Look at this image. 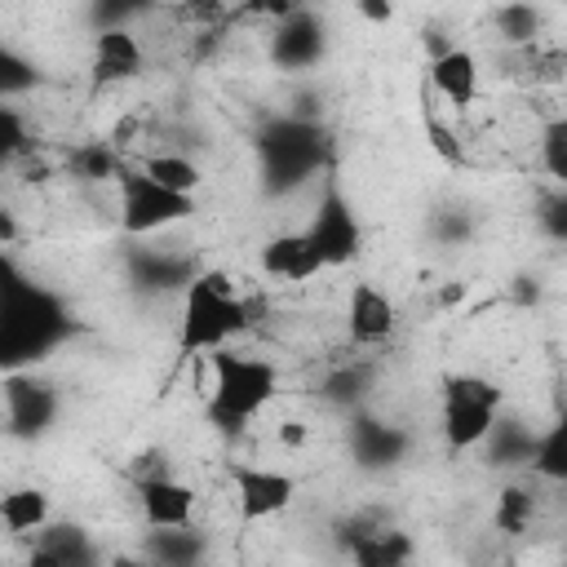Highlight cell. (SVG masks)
Wrapping results in <instances>:
<instances>
[{
	"label": "cell",
	"instance_id": "cell-2",
	"mask_svg": "<svg viewBox=\"0 0 567 567\" xmlns=\"http://www.w3.org/2000/svg\"><path fill=\"white\" fill-rule=\"evenodd\" d=\"M252 328L248 297L230 284L226 270H195L182 288V315H177V354L208 359L217 350H230L235 337Z\"/></svg>",
	"mask_w": 567,
	"mask_h": 567
},
{
	"label": "cell",
	"instance_id": "cell-22",
	"mask_svg": "<svg viewBox=\"0 0 567 567\" xmlns=\"http://www.w3.org/2000/svg\"><path fill=\"white\" fill-rule=\"evenodd\" d=\"M536 439H540V434L527 430L523 421H514V416H496V425H492V434L483 439V447H487V461H492V465H501V470H518V465L532 461Z\"/></svg>",
	"mask_w": 567,
	"mask_h": 567
},
{
	"label": "cell",
	"instance_id": "cell-10",
	"mask_svg": "<svg viewBox=\"0 0 567 567\" xmlns=\"http://www.w3.org/2000/svg\"><path fill=\"white\" fill-rule=\"evenodd\" d=\"M341 545L350 554V567H412V554H416V540L403 527L377 523L368 514L341 527Z\"/></svg>",
	"mask_w": 567,
	"mask_h": 567
},
{
	"label": "cell",
	"instance_id": "cell-34",
	"mask_svg": "<svg viewBox=\"0 0 567 567\" xmlns=\"http://www.w3.org/2000/svg\"><path fill=\"white\" fill-rule=\"evenodd\" d=\"M106 567H155V563L142 554H115V558H106Z\"/></svg>",
	"mask_w": 567,
	"mask_h": 567
},
{
	"label": "cell",
	"instance_id": "cell-33",
	"mask_svg": "<svg viewBox=\"0 0 567 567\" xmlns=\"http://www.w3.org/2000/svg\"><path fill=\"white\" fill-rule=\"evenodd\" d=\"M27 567H58V558H53L49 549H40V545H31V549H27Z\"/></svg>",
	"mask_w": 567,
	"mask_h": 567
},
{
	"label": "cell",
	"instance_id": "cell-16",
	"mask_svg": "<svg viewBox=\"0 0 567 567\" xmlns=\"http://www.w3.org/2000/svg\"><path fill=\"white\" fill-rule=\"evenodd\" d=\"M142 40L133 35V27H115V31H93V53H89V71L93 84H124L133 75H142Z\"/></svg>",
	"mask_w": 567,
	"mask_h": 567
},
{
	"label": "cell",
	"instance_id": "cell-29",
	"mask_svg": "<svg viewBox=\"0 0 567 567\" xmlns=\"http://www.w3.org/2000/svg\"><path fill=\"white\" fill-rule=\"evenodd\" d=\"M75 173L84 182H115L120 177V159H115V151L106 142H89V146L75 151Z\"/></svg>",
	"mask_w": 567,
	"mask_h": 567
},
{
	"label": "cell",
	"instance_id": "cell-31",
	"mask_svg": "<svg viewBox=\"0 0 567 567\" xmlns=\"http://www.w3.org/2000/svg\"><path fill=\"white\" fill-rule=\"evenodd\" d=\"M425 142H430L447 164H456V159H461V142H456V133H452L439 115H425Z\"/></svg>",
	"mask_w": 567,
	"mask_h": 567
},
{
	"label": "cell",
	"instance_id": "cell-32",
	"mask_svg": "<svg viewBox=\"0 0 567 567\" xmlns=\"http://www.w3.org/2000/svg\"><path fill=\"white\" fill-rule=\"evenodd\" d=\"M359 13L372 18V22H390L394 18V4H359Z\"/></svg>",
	"mask_w": 567,
	"mask_h": 567
},
{
	"label": "cell",
	"instance_id": "cell-24",
	"mask_svg": "<svg viewBox=\"0 0 567 567\" xmlns=\"http://www.w3.org/2000/svg\"><path fill=\"white\" fill-rule=\"evenodd\" d=\"M492 27H496V35L505 44L527 49L540 35V9H532V4H496L492 9Z\"/></svg>",
	"mask_w": 567,
	"mask_h": 567
},
{
	"label": "cell",
	"instance_id": "cell-14",
	"mask_svg": "<svg viewBox=\"0 0 567 567\" xmlns=\"http://www.w3.org/2000/svg\"><path fill=\"white\" fill-rule=\"evenodd\" d=\"M478 80H483L478 58H474L470 49H461V44H447V49H439V53L430 58V89H434L452 111H470V106L478 102Z\"/></svg>",
	"mask_w": 567,
	"mask_h": 567
},
{
	"label": "cell",
	"instance_id": "cell-18",
	"mask_svg": "<svg viewBox=\"0 0 567 567\" xmlns=\"http://www.w3.org/2000/svg\"><path fill=\"white\" fill-rule=\"evenodd\" d=\"M128 270H133V284H137L142 292H177V288H186L190 275H195L190 257H182V252H173V248H164V244H142V248L133 252Z\"/></svg>",
	"mask_w": 567,
	"mask_h": 567
},
{
	"label": "cell",
	"instance_id": "cell-35",
	"mask_svg": "<svg viewBox=\"0 0 567 567\" xmlns=\"http://www.w3.org/2000/svg\"><path fill=\"white\" fill-rule=\"evenodd\" d=\"M279 439H284V443H301V439H306V430H301L297 421H284V430H279Z\"/></svg>",
	"mask_w": 567,
	"mask_h": 567
},
{
	"label": "cell",
	"instance_id": "cell-19",
	"mask_svg": "<svg viewBox=\"0 0 567 567\" xmlns=\"http://www.w3.org/2000/svg\"><path fill=\"white\" fill-rule=\"evenodd\" d=\"M142 558H151L155 567H204L208 558V536L190 523V527H151L142 536Z\"/></svg>",
	"mask_w": 567,
	"mask_h": 567
},
{
	"label": "cell",
	"instance_id": "cell-12",
	"mask_svg": "<svg viewBox=\"0 0 567 567\" xmlns=\"http://www.w3.org/2000/svg\"><path fill=\"white\" fill-rule=\"evenodd\" d=\"M137 509L146 527H190L199 492L173 474H137Z\"/></svg>",
	"mask_w": 567,
	"mask_h": 567
},
{
	"label": "cell",
	"instance_id": "cell-17",
	"mask_svg": "<svg viewBox=\"0 0 567 567\" xmlns=\"http://www.w3.org/2000/svg\"><path fill=\"white\" fill-rule=\"evenodd\" d=\"M350 456L363 470H390L408 456V434L399 425H385L381 416L354 412L350 416Z\"/></svg>",
	"mask_w": 567,
	"mask_h": 567
},
{
	"label": "cell",
	"instance_id": "cell-30",
	"mask_svg": "<svg viewBox=\"0 0 567 567\" xmlns=\"http://www.w3.org/2000/svg\"><path fill=\"white\" fill-rule=\"evenodd\" d=\"M27 142H31V133H27L22 111L9 106V102H0V164H9L13 155H22Z\"/></svg>",
	"mask_w": 567,
	"mask_h": 567
},
{
	"label": "cell",
	"instance_id": "cell-36",
	"mask_svg": "<svg viewBox=\"0 0 567 567\" xmlns=\"http://www.w3.org/2000/svg\"><path fill=\"white\" fill-rule=\"evenodd\" d=\"M492 567H496V563H492Z\"/></svg>",
	"mask_w": 567,
	"mask_h": 567
},
{
	"label": "cell",
	"instance_id": "cell-8",
	"mask_svg": "<svg viewBox=\"0 0 567 567\" xmlns=\"http://www.w3.org/2000/svg\"><path fill=\"white\" fill-rule=\"evenodd\" d=\"M301 230H306V239L315 244L323 270L354 261L359 248H363V226H359L350 199L341 195V186H332V182L319 190V199H315V208H310V221H306Z\"/></svg>",
	"mask_w": 567,
	"mask_h": 567
},
{
	"label": "cell",
	"instance_id": "cell-7",
	"mask_svg": "<svg viewBox=\"0 0 567 567\" xmlns=\"http://www.w3.org/2000/svg\"><path fill=\"white\" fill-rule=\"evenodd\" d=\"M115 182H120V226H124V235H133V239L159 235L164 226L186 221V217L195 213V199L155 186V182L142 177L137 168H120Z\"/></svg>",
	"mask_w": 567,
	"mask_h": 567
},
{
	"label": "cell",
	"instance_id": "cell-13",
	"mask_svg": "<svg viewBox=\"0 0 567 567\" xmlns=\"http://www.w3.org/2000/svg\"><path fill=\"white\" fill-rule=\"evenodd\" d=\"M257 266L266 279L275 284H306L315 275H323V261L315 252V244L306 239V230H284V235H270L257 252Z\"/></svg>",
	"mask_w": 567,
	"mask_h": 567
},
{
	"label": "cell",
	"instance_id": "cell-20",
	"mask_svg": "<svg viewBox=\"0 0 567 567\" xmlns=\"http://www.w3.org/2000/svg\"><path fill=\"white\" fill-rule=\"evenodd\" d=\"M53 518V501L44 487H9L0 496V527L9 536H35Z\"/></svg>",
	"mask_w": 567,
	"mask_h": 567
},
{
	"label": "cell",
	"instance_id": "cell-3",
	"mask_svg": "<svg viewBox=\"0 0 567 567\" xmlns=\"http://www.w3.org/2000/svg\"><path fill=\"white\" fill-rule=\"evenodd\" d=\"M279 394V368L261 354L244 350H217L208 354V394H204V421L221 439H239Z\"/></svg>",
	"mask_w": 567,
	"mask_h": 567
},
{
	"label": "cell",
	"instance_id": "cell-26",
	"mask_svg": "<svg viewBox=\"0 0 567 567\" xmlns=\"http://www.w3.org/2000/svg\"><path fill=\"white\" fill-rule=\"evenodd\" d=\"M532 518H536V496H532V487H527V483H509V487L496 496V527H501L505 536H523V532L532 527Z\"/></svg>",
	"mask_w": 567,
	"mask_h": 567
},
{
	"label": "cell",
	"instance_id": "cell-5",
	"mask_svg": "<svg viewBox=\"0 0 567 567\" xmlns=\"http://www.w3.org/2000/svg\"><path fill=\"white\" fill-rule=\"evenodd\" d=\"M501 408H505V390L492 377H478V372L447 377L443 394H439V425H443L447 447L452 452L483 447V439L492 434Z\"/></svg>",
	"mask_w": 567,
	"mask_h": 567
},
{
	"label": "cell",
	"instance_id": "cell-1",
	"mask_svg": "<svg viewBox=\"0 0 567 567\" xmlns=\"http://www.w3.org/2000/svg\"><path fill=\"white\" fill-rule=\"evenodd\" d=\"M71 332V306L0 248V377L35 372Z\"/></svg>",
	"mask_w": 567,
	"mask_h": 567
},
{
	"label": "cell",
	"instance_id": "cell-28",
	"mask_svg": "<svg viewBox=\"0 0 567 567\" xmlns=\"http://www.w3.org/2000/svg\"><path fill=\"white\" fill-rule=\"evenodd\" d=\"M540 159H545L549 182L563 186V182H567V120H563V115H554V120L545 124V133H540Z\"/></svg>",
	"mask_w": 567,
	"mask_h": 567
},
{
	"label": "cell",
	"instance_id": "cell-4",
	"mask_svg": "<svg viewBox=\"0 0 567 567\" xmlns=\"http://www.w3.org/2000/svg\"><path fill=\"white\" fill-rule=\"evenodd\" d=\"M257 182L266 195H292L328 164V133L310 115H270L252 133Z\"/></svg>",
	"mask_w": 567,
	"mask_h": 567
},
{
	"label": "cell",
	"instance_id": "cell-21",
	"mask_svg": "<svg viewBox=\"0 0 567 567\" xmlns=\"http://www.w3.org/2000/svg\"><path fill=\"white\" fill-rule=\"evenodd\" d=\"M137 173L151 177L155 186L173 190V195H186V199H195V190L204 186V168L182 151H155V155H146L137 164Z\"/></svg>",
	"mask_w": 567,
	"mask_h": 567
},
{
	"label": "cell",
	"instance_id": "cell-9",
	"mask_svg": "<svg viewBox=\"0 0 567 567\" xmlns=\"http://www.w3.org/2000/svg\"><path fill=\"white\" fill-rule=\"evenodd\" d=\"M328 53V22L315 13V9H301L292 4L288 13L275 18V31H270V62L279 71H315Z\"/></svg>",
	"mask_w": 567,
	"mask_h": 567
},
{
	"label": "cell",
	"instance_id": "cell-27",
	"mask_svg": "<svg viewBox=\"0 0 567 567\" xmlns=\"http://www.w3.org/2000/svg\"><path fill=\"white\" fill-rule=\"evenodd\" d=\"M35 84H40V71H35L22 53H13V49L0 40V102L27 93V89H35Z\"/></svg>",
	"mask_w": 567,
	"mask_h": 567
},
{
	"label": "cell",
	"instance_id": "cell-11",
	"mask_svg": "<svg viewBox=\"0 0 567 567\" xmlns=\"http://www.w3.org/2000/svg\"><path fill=\"white\" fill-rule=\"evenodd\" d=\"M230 483H235V501H239V514L248 523H261V518H275L292 505L297 496V478L275 470V465H252V461H235L230 465Z\"/></svg>",
	"mask_w": 567,
	"mask_h": 567
},
{
	"label": "cell",
	"instance_id": "cell-6",
	"mask_svg": "<svg viewBox=\"0 0 567 567\" xmlns=\"http://www.w3.org/2000/svg\"><path fill=\"white\" fill-rule=\"evenodd\" d=\"M62 394L49 377L40 372H9L0 377V421L4 434L18 443H35L58 425Z\"/></svg>",
	"mask_w": 567,
	"mask_h": 567
},
{
	"label": "cell",
	"instance_id": "cell-25",
	"mask_svg": "<svg viewBox=\"0 0 567 567\" xmlns=\"http://www.w3.org/2000/svg\"><path fill=\"white\" fill-rule=\"evenodd\" d=\"M527 470H532L536 478H545V483H563V478H567V430H563V425H549V430L536 439Z\"/></svg>",
	"mask_w": 567,
	"mask_h": 567
},
{
	"label": "cell",
	"instance_id": "cell-15",
	"mask_svg": "<svg viewBox=\"0 0 567 567\" xmlns=\"http://www.w3.org/2000/svg\"><path fill=\"white\" fill-rule=\"evenodd\" d=\"M394 323H399L394 301H390V297H385L377 284L359 279V284L350 288V306H346V332H350V341L372 350V346L390 341Z\"/></svg>",
	"mask_w": 567,
	"mask_h": 567
},
{
	"label": "cell",
	"instance_id": "cell-23",
	"mask_svg": "<svg viewBox=\"0 0 567 567\" xmlns=\"http://www.w3.org/2000/svg\"><path fill=\"white\" fill-rule=\"evenodd\" d=\"M368 390H372V368L368 363H346V368H337L323 381V399L332 408H346V412H359V403H363Z\"/></svg>",
	"mask_w": 567,
	"mask_h": 567
}]
</instances>
